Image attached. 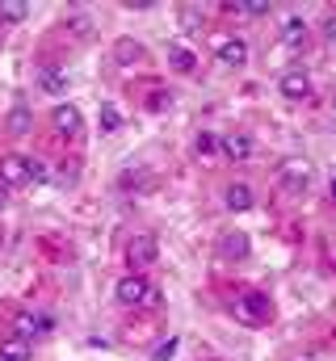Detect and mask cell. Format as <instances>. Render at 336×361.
Masks as SVG:
<instances>
[{
	"mask_svg": "<svg viewBox=\"0 0 336 361\" xmlns=\"http://www.w3.org/2000/svg\"><path fill=\"white\" fill-rule=\"evenodd\" d=\"M114 294L122 307H143V302H152V281H148V273H126L114 286Z\"/></svg>",
	"mask_w": 336,
	"mask_h": 361,
	"instance_id": "cell-1",
	"label": "cell"
},
{
	"mask_svg": "<svg viewBox=\"0 0 336 361\" xmlns=\"http://www.w3.org/2000/svg\"><path fill=\"white\" fill-rule=\"evenodd\" d=\"M236 315H240L244 324H252V328H260V324H269V319H273V302H269L260 290H248V294H240Z\"/></svg>",
	"mask_w": 336,
	"mask_h": 361,
	"instance_id": "cell-2",
	"label": "cell"
},
{
	"mask_svg": "<svg viewBox=\"0 0 336 361\" xmlns=\"http://www.w3.org/2000/svg\"><path fill=\"white\" fill-rule=\"evenodd\" d=\"M311 180H316L311 160H299V156L282 160V185H286L290 193H303V189H311Z\"/></svg>",
	"mask_w": 336,
	"mask_h": 361,
	"instance_id": "cell-3",
	"label": "cell"
},
{
	"mask_svg": "<svg viewBox=\"0 0 336 361\" xmlns=\"http://www.w3.org/2000/svg\"><path fill=\"white\" fill-rule=\"evenodd\" d=\"M156 257H160V244H156V235H135L131 244H126V261H131V269H148V265H156Z\"/></svg>",
	"mask_w": 336,
	"mask_h": 361,
	"instance_id": "cell-4",
	"label": "cell"
},
{
	"mask_svg": "<svg viewBox=\"0 0 336 361\" xmlns=\"http://www.w3.org/2000/svg\"><path fill=\"white\" fill-rule=\"evenodd\" d=\"M277 89L286 101H307L311 97V76H307V68H286L282 76H277Z\"/></svg>",
	"mask_w": 336,
	"mask_h": 361,
	"instance_id": "cell-5",
	"label": "cell"
},
{
	"mask_svg": "<svg viewBox=\"0 0 336 361\" xmlns=\"http://www.w3.org/2000/svg\"><path fill=\"white\" fill-rule=\"evenodd\" d=\"M0 185H4V189H21V185H30V160L17 156V152L0 156Z\"/></svg>",
	"mask_w": 336,
	"mask_h": 361,
	"instance_id": "cell-6",
	"label": "cell"
},
{
	"mask_svg": "<svg viewBox=\"0 0 336 361\" xmlns=\"http://www.w3.org/2000/svg\"><path fill=\"white\" fill-rule=\"evenodd\" d=\"M51 328V319L47 315H38V311H13V336H21V341H38L42 332Z\"/></svg>",
	"mask_w": 336,
	"mask_h": 361,
	"instance_id": "cell-7",
	"label": "cell"
},
{
	"mask_svg": "<svg viewBox=\"0 0 336 361\" xmlns=\"http://www.w3.org/2000/svg\"><path fill=\"white\" fill-rule=\"evenodd\" d=\"M215 55H219V63H223V68L240 72V68L248 63V42H244V38H219Z\"/></svg>",
	"mask_w": 336,
	"mask_h": 361,
	"instance_id": "cell-8",
	"label": "cell"
},
{
	"mask_svg": "<svg viewBox=\"0 0 336 361\" xmlns=\"http://www.w3.org/2000/svg\"><path fill=\"white\" fill-rule=\"evenodd\" d=\"M55 130L59 135H68V139H80L84 135V118H80V109L76 105H55Z\"/></svg>",
	"mask_w": 336,
	"mask_h": 361,
	"instance_id": "cell-9",
	"label": "cell"
},
{
	"mask_svg": "<svg viewBox=\"0 0 336 361\" xmlns=\"http://www.w3.org/2000/svg\"><path fill=\"white\" fill-rule=\"evenodd\" d=\"M38 89L51 92V97H64V92H68V72H64L59 63H42V68H38Z\"/></svg>",
	"mask_w": 336,
	"mask_h": 361,
	"instance_id": "cell-10",
	"label": "cell"
},
{
	"mask_svg": "<svg viewBox=\"0 0 336 361\" xmlns=\"http://www.w3.org/2000/svg\"><path fill=\"white\" fill-rule=\"evenodd\" d=\"M248 252H252V244H248L244 231H227V235L219 240V257H223V261H248Z\"/></svg>",
	"mask_w": 336,
	"mask_h": 361,
	"instance_id": "cell-11",
	"label": "cell"
},
{
	"mask_svg": "<svg viewBox=\"0 0 336 361\" xmlns=\"http://www.w3.org/2000/svg\"><path fill=\"white\" fill-rule=\"evenodd\" d=\"M4 126H8L13 139H25V135L34 130V114H30V105H13L8 118H4Z\"/></svg>",
	"mask_w": 336,
	"mask_h": 361,
	"instance_id": "cell-12",
	"label": "cell"
},
{
	"mask_svg": "<svg viewBox=\"0 0 336 361\" xmlns=\"http://www.w3.org/2000/svg\"><path fill=\"white\" fill-rule=\"evenodd\" d=\"M223 202H227V210L244 214V210H252V189L244 185V180H232V185H227V193H223Z\"/></svg>",
	"mask_w": 336,
	"mask_h": 361,
	"instance_id": "cell-13",
	"label": "cell"
},
{
	"mask_svg": "<svg viewBox=\"0 0 336 361\" xmlns=\"http://www.w3.org/2000/svg\"><path fill=\"white\" fill-rule=\"evenodd\" d=\"M219 152H227V160H248L252 139L248 135H227V139H219Z\"/></svg>",
	"mask_w": 336,
	"mask_h": 361,
	"instance_id": "cell-14",
	"label": "cell"
},
{
	"mask_svg": "<svg viewBox=\"0 0 336 361\" xmlns=\"http://www.w3.org/2000/svg\"><path fill=\"white\" fill-rule=\"evenodd\" d=\"M0 357L4 361H30L34 357V345L21 341V336H8V341H0Z\"/></svg>",
	"mask_w": 336,
	"mask_h": 361,
	"instance_id": "cell-15",
	"label": "cell"
},
{
	"mask_svg": "<svg viewBox=\"0 0 336 361\" xmlns=\"http://www.w3.org/2000/svg\"><path fill=\"white\" fill-rule=\"evenodd\" d=\"M168 63H172L176 72H193V68H198V55H193L189 47H181V42H172V47H168Z\"/></svg>",
	"mask_w": 336,
	"mask_h": 361,
	"instance_id": "cell-16",
	"label": "cell"
},
{
	"mask_svg": "<svg viewBox=\"0 0 336 361\" xmlns=\"http://www.w3.org/2000/svg\"><path fill=\"white\" fill-rule=\"evenodd\" d=\"M114 59H118V63H139V59H143V47H139L135 38H118V42H114Z\"/></svg>",
	"mask_w": 336,
	"mask_h": 361,
	"instance_id": "cell-17",
	"label": "cell"
},
{
	"mask_svg": "<svg viewBox=\"0 0 336 361\" xmlns=\"http://www.w3.org/2000/svg\"><path fill=\"white\" fill-rule=\"evenodd\" d=\"M227 8H232V13H244V17H269L273 4H269V0H232Z\"/></svg>",
	"mask_w": 336,
	"mask_h": 361,
	"instance_id": "cell-18",
	"label": "cell"
},
{
	"mask_svg": "<svg viewBox=\"0 0 336 361\" xmlns=\"http://www.w3.org/2000/svg\"><path fill=\"white\" fill-rule=\"evenodd\" d=\"M193 152H198L202 160H206V156H215V152H219V135H210V130H198V135H193Z\"/></svg>",
	"mask_w": 336,
	"mask_h": 361,
	"instance_id": "cell-19",
	"label": "cell"
},
{
	"mask_svg": "<svg viewBox=\"0 0 336 361\" xmlns=\"http://www.w3.org/2000/svg\"><path fill=\"white\" fill-rule=\"evenodd\" d=\"M303 38H307V25H303L299 17H290V21H286V30H282V42H286V47H299Z\"/></svg>",
	"mask_w": 336,
	"mask_h": 361,
	"instance_id": "cell-20",
	"label": "cell"
},
{
	"mask_svg": "<svg viewBox=\"0 0 336 361\" xmlns=\"http://www.w3.org/2000/svg\"><path fill=\"white\" fill-rule=\"evenodd\" d=\"M25 13H30L25 0H4L0 4V21H25Z\"/></svg>",
	"mask_w": 336,
	"mask_h": 361,
	"instance_id": "cell-21",
	"label": "cell"
},
{
	"mask_svg": "<svg viewBox=\"0 0 336 361\" xmlns=\"http://www.w3.org/2000/svg\"><path fill=\"white\" fill-rule=\"evenodd\" d=\"M118 126H122L118 105H101V130H118Z\"/></svg>",
	"mask_w": 336,
	"mask_h": 361,
	"instance_id": "cell-22",
	"label": "cell"
},
{
	"mask_svg": "<svg viewBox=\"0 0 336 361\" xmlns=\"http://www.w3.org/2000/svg\"><path fill=\"white\" fill-rule=\"evenodd\" d=\"M172 353H176V336H164V341L156 345V353H152V357H156V361H168Z\"/></svg>",
	"mask_w": 336,
	"mask_h": 361,
	"instance_id": "cell-23",
	"label": "cell"
},
{
	"mask_svg": "<svg viewBox=\"0 0 336 361\" xmlns=\"http://www.w3.org/2000/svg\"><path fill=\"white\" fill-rule=\"evenodd\" d=\"M47 177H51V173H47V164H42V160H30V180H34V185H42Z\"/></svg>",
	"mask_w": 336,
	"mask_h": 361,
	"instance_id": "cell-24",
	"label": "cell"
},
{
	"mask_svg": "<svg viewBox=\"0 0 336 361\" xmlns=\"http://www.w3.org/2000/svg\"><path fill=\"white\" fill-rule=\"evenodd\" d=\"M168 105H172L168 92H152V97H148V109H168Z\"/></svg>",
	"mask_w": 336,
	"mask_h": 361,
	"instance_id": "cell-25",
	"label": "cell"
},
{
	"mask_svg": "<svg viewBox=\"0 0 336 361\" xmlns=\"http://www.w3.org/2000/svg\"><path fill=\"white\" fill-rule=\"evenodd\" d=\"M320 30H324V38L336 47V13H328V17H324V25H320Z\"/></svg>",
	"mask_w": 336,
	"mask_h": 361,
	"instance_id": "cell-26",
	"label": "cell"
},
{
	"mask_svg": "<svg viewBox=\"0 0 336 361\" xmlns=\"http://www.w3.org/2000/svg\"><path fill=\"white\" fill-rule=\"evenodd\" d=\"M181 21H185V30H193V25H202V17H198V8H185V13H181Z\"/></svg>",
	"mask_w": 336,
	"mask_h": 361,
	"instance_id": "cell-27",
	"label": "cell"
},
{
	"mask_svg": "<svg viewBox=\"0 0 336 361\" xmlns=\"http://www.w3.org/2000/svg\"><path fill=\"white\" fill-rule=\"evenodd\" d=\"M4 206H8V189L0 185V210H4Z\"/></svg>",
	"mask_w": 336,
	"mask_h": 361,
	"instance_id": "cell-28",
	"label": "cell"
},
{
	"mask_svg": "<svg viewBox=\"0 0 336 361\" xmlns=\"http://www.w3.org/2000/svg\"><path fill=\"white\" fill-rule=\"evenodd\" d=\"M332 197H336V180H332Z\"/></svg>",
	"mask_w": 336,
	"mask_h": 361,
	"instance_id": "cell-29",
	"label": "cell"
},
{
	"mask_svg": "<svg viewBox=\"0 0 336 361\" xmlns=\"http://www.w3.org/2000/svg\"><path fill=\"white\" fill-rule=\"evenodd\" d=\"M332 109H336V97H332Z\"/></svg>",
	"mask_w": 336,
	"mask_h": 361,
	"instance_id": "cell-30",
	"label": "cell"
},
{
	"mask_svg": "<svg viewBox=\"0 0 336 361\" xmlns=\"http://www.w3.org/2000/svg\"><path fill=\"white\" fill-rule=\"evenodd\" d=\"M0 361H4V357H0Z\"/></svg>",
	"mask_w": 336,
	"mask_h": 361,
	"instance_id": "cell-31",
	"label": "cell"
}]
</instances>
